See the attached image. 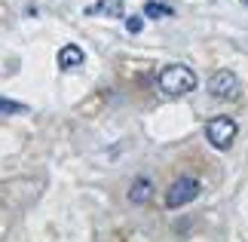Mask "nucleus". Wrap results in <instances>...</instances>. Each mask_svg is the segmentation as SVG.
<instances>
[{"instance_id":"nucleus-1","label":"nucleus","mask_w":248,"mask_h":242,"mask_svg":"<svg viewBox=\"0 0 248 242\" xmlns=\"http://www.w3.org/2000/svg\"><path fill=\"white\" fill-rule=\"evenodd\" d=\"M156 83H159V89H163L166 95H171V98H181V95L193 92L199 80H196V74L190 71L187 65H169V67H163V71H159Z\"/></svg>"},{"instance_id":"nucleus-2","label":"nucleus","mask_w":248,"mask_h":242,"mask_svg":"<svg viewBox=\"0 0 248 242\" xmlns=\"http://www.w3.org/2000/svg\"><path fill=\"white\" fill-rule=\"evenodd\" d=\"M236 135H239V123L233 117H212L205 123V138L212 141L215 150H230Z\"/></svg>"},{"instance_id":"nucleus-3","label":"nucleus","mask_w":248,"mask_h":242,"mask_svg":"<svg viewBox=\"0 0 248 242\" xmlns=\"http://www.w3.org/2000/svg\"><path fill=\"white\" fill-rule=\"evenodd\" d=\"M199 196V181L193 175H181L178 181H171V187L166 190V209H181L187 202H193Z\"/></svg>"},{"instance_id":"nucleus-4","label":"nucleus","mask_w":248,"mask_h":242,"mask_svg":"<svg viewBox=\"0 0 248 242\" xmlns=\"http://www.w3.org/2000/svg\"><path fill=\"white\" fill-rule=\"evenodd\" d=\"M239 92H242V86H239V77L233 71H217L208 80V95L217 101H233V98H239Z\"/></svg>"},{"instance_id":"nucleus-5","label":"nucleus","mask_w":248,"mask_h":242,"mask_svg":"<svg viewBox=\"0 0 248 242\" xmlns=\"http://www.w3.org/2000/svg\"><path fill=\"white\" fill-rule=\"evenodd\" d=\"M86 16H104V18H123L126 6L123 0H95L92 6H86Z\"/></svg>"},{"instance_id":"nucleus-6","label":"nucleus","mask_w":248,"mask_h":242,"mask_svg":"<svg viewBox=\"0 0 248 242\" xmlns=\"http://www.w3.org/2000/svg\"><path fill=\"white\" fill-rule=\"evenodd\" d=\"M83 62H86V52L80 49L77 43H68V46L59 49V67H62V71H74V67H80Z\"/></svg>"},{"instance_id":"nucleus-7","label":"nucleus","mask_w":248,"mask_h":242,"mask_svg":"<svg viewBox=\"0 0 248 242\" xmlns=\"http://www.w3.org/2000/svg\"><path fill=\"white\" fill-rule=\"evenodd\" d=\"M150 196H154V181H150L147 175H138L135 181H132V187H129V199L135 202V206H144Z\"/></svg>"},{"instance_id":"nucleus-8","label":"nucleus","mask_w":248,"mask_h":242,"mask_svg":"<svg viewBox=\"0 0 248 242\" xmlns=\"http://www.w3.org/2000/svg\"><path fill=\"white\" fill-rule=\"evenodd\" d=\"M144 16L147 18H166V16H171V6H163L159 0H147V3H144Z\"/></svg>"},{"instance_id":"nucleus-9","label":"nucleus","mask_w":248,"mask_h":242,"mask_svg":"<svg viewBox=\"0 0 248 242\" xmlns=\"http://www.w3.org/2000/svg\"><path fill=\"white\" fill-rule=\"evenodd\" d=\"M0 113H28V104L22 101H13V98H0Z\"/></svg>"},{"instance_id":"nucleus-10","label":"nucleus","mask_w":248,"mask_h":242,"mask_svg":"<svg viewBox=\"0 0 248 242\" xmlns=\"http://www.w3.org/2000/svg\"><path fill=\"white\" fill-rule=\"evenodd\" d=\"M141 28H144V18L141 16H129L126 18V31L129 34H141Z\"/></svg>"},{"instance_id":"nucleus-11","label":"nucleus","mask_w":248,"mask_h":242,"mask_svg":"<svg viewBox=\"0 0 248 242\" xmlns=\"http://www.w3.org/2000/svg\"><path fill=\"white\" fill-rule=\"evenodd\" d=\"M242 3H248V0H242Z\"/></svg>"}]
</instances>
